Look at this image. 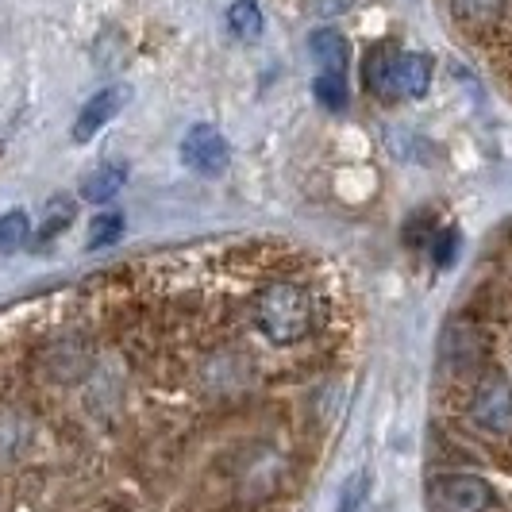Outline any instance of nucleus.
Masks as SVG:
<instances>
[{"label":"nucleus","instance_id":"f257e3e1","mask_svg":"<svg viewBox=\"0 0 512 512\" xmlns=\"http://www.w3.org/2000/svg\"><path fill=\"white\" fill-rule=\"evenodd\" d=\"M312 297L297 282L262 285L251 301V320L274 347H293L312 332Z\"/></svg>","mask_w":512,"mask_h":512},{"label":"nucleus","instance_id":"f03ea898","mask_svg":"<svg viewBox=\"0 0 512 512\" xmlns=\"http://www.w3.org/2000/svg\"><path fill=\"white\" fill-rule=\"evenodd\" d=\"M466 416L474 420V428H482L486 436L505 439L512 436V382L505 374H482L474 393H470V405Z\"/></svg>","mask_w":512,"mask_h":512},{"label":"nucleus","instance_id":"7ed1b4c3","mask_svg":"<svg viewBox=\"0 0 512 512\" xmlns=\"http://www.w3.org/2000/svg\"><path fill=\"white\" fill-rule=\"evenodd\" d=\"M432 505L436 512H489L493 509V486L482 474H439L432 482Z\"/></svg>","mask_w":512,"mask_h":512},{"label":"nucleus","instance_id":"20e7f679","mask_svg":"<svg viewBox=\"0 0 512 512\" xmlns=\"http://www.w3.org/2000/svg\"><path fill=\"white\" fill-rule=\"evenodd\" d=\"M181 162H185L189 170H197V174L216 178V174L228 170V162H231L228 139L212 128V124H197V128L181 139Z\"/></svg>","mask_w":512,"mask_h":512},{"label":"nucleus","instance_id":"39448f33","mask_svg":"<svg viewBox=\"0 0 512 512\" xmlns=\"http://www.w3.org/2000/svg\"><path fill=\"white\" fill-rule=\"evenodd\" d=\"M432 85V58L428 54H397L389 74V101H420Z\"/></svg>","mask_w":512,"mask_h":512},{"label":"nucleus","instance_id":"423d86ee","mask_svg":"<svg viewBox=\"0 0 512 512\" xmlns=\"http://www.w3.org/2000/svg\"><path fill=\"white\" fill-rule=\"evenodd\" d=\"M124 104H128V89L124 85H112V89H101L97 97H89L74 120V143H89L108 120H116V112Z\"/></svg>","mask_w":512,"mask_h":512},{"label":"nucleus","instance_id":"0eeeda50","mask_svg":"<svg viewBox=\"0 0 512 512\" xmlns=\"http://www.w3.org/2000/svg\"><path fill=\"white\" fill-rule=\"evenodd\" d=\"M308 54L320 66V74H347L351 66V43L335 27H316L308 35Z\"/></svg>","mask_w":512,"mask_h":512},{"label":"nucleus","instance_id":"6e6552de","mask_svg":"<svg viewBox=\"0 0 512 512\" xmlns=\"http://www.w3.org/2000/svg\"><path fill=\"white\" fill-rule=\"evenodd\" d=\"M443 355L447 362H455V366H470L474 359H482V335L474 332L470 324H447V332H443Z\"/></svg>","mask_w":512,"mask_h":512},{"label":"nucleus","instance_id":"1a4fd4ad","mask_svg":"<svg viewBox=\"0 0 512 512\" xmlns=\"http://www.w3.org/2000/svg\"><path fill=\"white\" fill-rule=\"evenodd\" d=\"M124 181H128L124 166H104V170H93L89 178L81 181L77 197H81V201H89V205H108V201L124 189Z\"/></svg>","mask_w":512,"mask_h":512},{"label":"nucleus","instance_id":"9d476101","mask_svg":"<svg viewBox=\"0 0 512 512\" xmlns=\"http://www.w3.org/2000/svg\"><path fill=\"white\" fill-rule=\"evenodd\" d=\"M262 8H258V0H231L228 8V31L239 39V43H255L258 35H262Z\"/></svg>","mask_w":512,"mask_h":512},{"label":"nucleus","instance_id":"9b49d317","mask_svg":"<svg viewBox=\"0 0 512 512\" xmlns=\"http://www.w3.org/2000/svg\"><path fill=\"white\" fill-rule=\"evenodd\" d=\"M393 58H397V54L389 51V47H374V51L362 58V85H366L374 97H382V101H389V74H393Z\"/></svg>","mask_w":512,"mask_h":512},{"label":"nucleus","instance_id":"f8f14e48","mask_svg":"<svg viewBox=\"0 0 512 512\" xmlns=\"http://www.w3.org/2000/svg\"><path fill=\"white\" fill-rule=\"evenodd\" d=\"M447 4L462 27H489L505 12V0H447Z\"/></svg>","mask_w":512,"mask_h":512},{"label":"nucleus","instance_id":"ddd939ff","mask_svg":"<svg viewBox=\"0 0 512 512\" xmlns=\"http://www.w3.org/2000/svg\"><path fill=\"white\" fill-rule=\"evenodd\" d=\"M74 216H77V205H74V197H54L51 205H47V216H43V224H39V243H47V239H54V235H62V231L74 224Z\"/></svg>","mask_w":512,"mask_h":512},{"label":"nucleus","instance_id":"4468645a","mask_svg":"<svg viewBox=\"0 0 512 512\" xmlns=\"http://www.w3.org/2000/svg\"><path fill=\"white\" fill-rule=\"evenodd\" d=\"M312 93H316V101L324 104L328 112H343V108H347V101H351L347 74H316V81H312Z\"/></svg>","mask_w":512,"mask_h":512},{"label":"nucleus","instance_id":"2eb2a0df","mask_svg":"<svg viewBox=\"0 0 512 512\" xmlns=\"http://www.w3.org/2000/svg\"><path fill=\"white\" fill-rule=\"evenodd\" d=\"M27 235H31V224H27V212L12 208L0 216V255H16L20 247H27Z\"/></svg>","mask_w":512,"mask_h":512},{"label":"nucleus","instance_id":"dca6fc26","mask_svg":"<svg viewBox=\"0 0 512 512\" xmlns=\"http://www.w3.org/2000/svg\"><path fill=\"white\" fill-rule=\"evenodd\" d=\"M120 235H124V216H120V212H101V216L89 224V251L112 247Z\"/></svg>","mask_w":512,"mask_h":512},{"label":"nucleus","instance_id":"f3484780","mask_svg":"<svg viewBox=\"0 0 512 512\" xmlns=\"http://www.w3.org/2000/svg\"><path fill=\"white\" fill-rule=\"evenodd\" d=\"M366 497H370V474H351V478L343 482V493H339L335 512H362Z\"/></svg>","mask_w":512,"mask_h":512},{"label":"nucleus","instance_id":"a211bd4d","mask_svg":"<svg viewBox=\"0 0 512 512\" xmlns=\"http://www.w3.org/2000/svg\"><path fill=\"white\" fill-rule=\"evenodd\" d=\"M455 255H459V231H451V228L439 231L436 247H432V262L443 270V266H451V262H455Z\"/></svg>","mask_w":512,"mask_h":512},{"label":"nucleus","instance_id":"6ab92c4d","mask_svg":"<svg viewBox=\"0 0 512 512\" xmlns=\"http://www.w3.org/2000/svg\"><path fill=\"white\" fill-rule=\"evenodd\" d=\"M351 4H355V0H316V12L332 20V16H339V12H347Z\"/></svg>","mask_w":512,"mask_h":512}]
</instances>
